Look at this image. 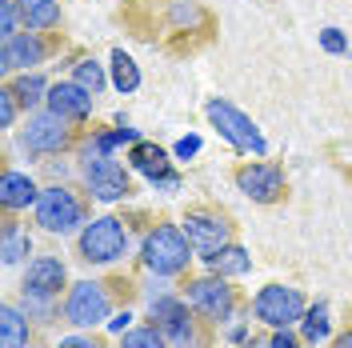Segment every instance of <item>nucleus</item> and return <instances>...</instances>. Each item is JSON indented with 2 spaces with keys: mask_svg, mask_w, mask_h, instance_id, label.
<instances>
[{
  "mask_svg": "<svg viewBox=\"0 0 352 348\" xmlns=\"http://www.w3.org/2000/svg\"><path fill=\"white\" fill-rule=\"evenodd\" d=\"M144 41H160L168 56H192L217 41V17L200 0H160L148 4Z\"/></svg>",
  "mask_w": 352,
  "mask_h": 348,
  "instance_id": "f257e3e1",
  "label": "nucleus"
},
{
  "mask_svg": "<svg viewBox=\"0 0 352 348\" xmlns=\"http://www.w3.org/2000/svg\"><path fill=\"white\" fill-rule=\"evenodd\" d=\"M140 288L132 276H96V281H76L65 292V325L72 328H100L109 325L120 308H129V301Z\"/></svg>",
  "mask_w": 352,
  "mask_h": 348,
  "instance_id": "f03ea898",
  "label": "nucleus"
},
{
  "mask_svg": "<svg viewBox=\"0 0 352 348\" xmlns=\"http://www.w3.org/2000/svg\"><path fill=\"white\" fill-rule=\"evenodd\" d=\"M148 320L164 332L168 348H217V328L180 296V288L148 296Z\"/></svg>",
  "mask_w": 352,
  "mask_h": 348,
  "instance_id": "7ed1b4c3",
  "label": "nucleus"
},
{
  "mask_svg": "<svg viewBox=\"0 0 352 348\" xmlns=\"http://www.w3.org/2000/svg\"><path fill=\"white\" fill-rule=\"evenodd\" d=\"M140 268L148 272V276H164V281H176V276H184L188 272V264L197 257V248L188 244L184 237V228L173 224V220H156L153 228H144V237H140Z\"/></svg>",
  "mask_w": 352,
  "mask_h": 348,
  "instance_id": "20e7f679",
  "label": "nucleus"
},
{
  "mask_svg": "<svg viewBox=\"0 0 352 348\" xmlns=\"http://www.w3.org/2000/svg\"><path fill=\"white\" fill-rule=\"evenodd\" d=\"M180 296L197 308V312H200V316H204L212 328L232 325L244 308H252V301H244L241 288H232V284H228V276H220V272L188 276V281L180 284Z\"/></svg>",
  "mask_w": 352,
  "mask_h": 348,
  "instance_id": "39448f33",
  "label": "nucleus"
},
{
  "mask_svg": "<svg viewBox=\"0 0 352 348\" xmlns=\"http://www.w3.org/2000/svg\"><path fill=\"white\" fill-rule=\"evenodd\" d=\"M32 220L52 237H72L92 220V196L72 188V184H48V188H41Z\"/></svg>",
  "mask_w": 352,
  "mask_h": 348,
  "instance_id": "423d86ee",
  "label": "nucleus"
},
{
  "mask_svg": "<svg viewBox=\"0 0 352 348\" xmlns=\"http://www.w3.org/2000/svg\"><path fill=\"white\" fill-rule=\"evenodd\" d=\"M132 248V228L124 217H96L76 232V261L104 268V264L124 261Z\"/></svg>",
  "mask_w": 352,
  "mask_h": 348,
  "instance_id": "0eeeda50",
  "label": "nucleus"
},
{
  "mask_svg": "<svg viewBox=\"0 0 352 348\" xmlns=\"http://www.w3.org/2000/svg\"><path fill=\"white\" fill-rule=\"evenodd\" d=\"M80 140H85V129H80L76 120L60 116V112H52V109L32 112V116L24 120V129H21V149L28 156H60V153H72Z\"/></svg>",
  "mask_w": 352,
  "mask_h": 348,
  "instance_id": "6e6552de",
  "label": "nucleus"
},
{
  "mask_svg": "<svg viewBox=\"0 0 352 348\" xmlns=\"http://www.w3.org/2000/svg\"><path fill=\"white\" fill-rule=\"evenodd\" d=\"M180 228H184L188 244L197 248L200 261H208L212 252L236 244V220H232V213H224L217 204H192V208L180 217Z\"/></svg>",
  "mask_w": 352,
  "mask_h": 348,
  "instance_id": "1a4fd4ad",
  "label": "nucleus"
},
{
  "mask_svg": "<svg viewBox=\"0 0 352 348\" xmlns=\"http://www.w3.org/2000/svg\"><path fill=\"white\" fill-rule=\"evenodd\" d=\"M65 48H68L65 32H36V28H24L16 36L0 41V68H4V76L28 72V68L48 65V61L60 56Z\"/></svg>",
  "mask_w": 352,
  "mask_h": 348,
  "instance_id": "9d476101",
  "label": "nucleus"
},
{
  "mask_svg": "<svg viewBox=\"0 0 352 348\" xmlns=\"http://www.w3.org/2000/svg\"><path fill=\"white\" fill-rule=\"evenodd\" d=\"M204 116H208V124L236 149V153H244V156H264L268 153V144H264V136H261V129L244 116L232 100H224V96H212L208 105H204Z\"/></svg>",
  "mask_w": 352,
  "mask_h": 348,
  "instance_id": "9b49d317",
  "label": "nucleus"
},
{
  "mask_svg": "<svg viewBox=\"0 0 352 348\" xmlns=\"http://www.w3.org/2000/svg\"><path fill=\"white\" fill-rule=\"evenodd\" d=\"M308 312V301L300 288L292 284H264L261 292L252 296V316L261 320L264 328H292L300 325V316Z\"/></svg>",
  "mask_w": 352,
  "mask_h": 348,
  "instance_id": "f8f14e48",
  "label": "nucleus"
},
{
  "mask_svg": "<svg viewBox=\"0 0 352 348\" xmlns=\"http://www.w3.org/2000/svg\"><path fill=\"white\" fill-rule=\"evenodd\" d=\"M232 180L256 204H280L288 196V176L276 160H244V164L232 168Z\"/></svg>",
  "mask_w": 352,
  "mask_h": 348,
  "instance_id": "ddd939ff",
  "label": "nucleus"
},
{
  "mask_svg": "<svg viewBox=\"0 0 352 348\" xmlns=\"http://www.w3.org/2000/svg\"><path fill=\"white\" fill-rule=\"evenodd\" d=\"M85 188L92 200L116 204V200L132 196V180L112 153H85Z\"/></svg>",
  "mask_w": 352,
  "mask_h": 348,
  "instance_id": "4468645a",
  "label": "nucleus"
},
{
  "mask_svg": "<svg viewBox=\"0 0 352 348\" xmlns=\"http://www.w3.org/2000/svg\"><path fill=\"white\" fill-rule=\"evenodd\" d=\"M68 288H72V284H68V264L60 261V257H36V261H28L24 281H21V296L65 305Z\"/></svg>",
  "mask_w": 352,
  "mask_h": 348,
  "instance_id": "2eb2a0df",
  "label": "nucleus"
},
{
  "mask_svg": "<svg viewBox=\"0 0 352 348\" xmlns=\"http://www.w3.org/2000/svg\"><path fill=\"white\" fill-rule=\"evenodd\" d=\"M129 164L140 176H148L153 184L168 188V193H176V188H180V176L173 173L168 149H160V144H153V140H136V144L129 149Z\"/></svg>",
  "mask_w": 352,
  "mask_h": 348,
  "instance_id": "dca6fc26",
  "label": "nucleus"
},
{
  "mask_svg": "<svg viewBox=\"0 0 352 348\" xmlns=\"http://www.w3.org/2000/svg\"><path fill=\"white\" fill-rule=\"evenodd\" d=\"M44 105L52 112H60V116H68V120H76V124H85L92 116V92L85 85H76V80H56L44 92Z\"/></svg>",
  "mask_w": 352,
  "mask_h": 348,
  "instance_id": "f3484780",
  "label": "nucleus"
},
{
  "mask_svg": "<svg viewBox=\"0 0 352 348\" xmlns=\"http://www.w3.org/2000/svg\"><path fill=\"white\" fill-rule=\"evenodd\" d=\"M41 200V188L28 173H16V168H4L0 176V204L4 213H24V208H36Z\"/></svg>",
  "mask_w": 352,
  "mask_h": 348,
  "instance_id": "a211bd4d",
  "label": "nucleus"
},
{
  "mask_svg": "<svg viewBox=\"0 0 352 348\" xmlns=\"http://www.w3.org/2000/svg\"><path fill=\"white\" fill-rule=\"evenodd\" d=\"M32 340H36L32 316L16 301H4V308H0V348H28Z\"/></svg>",
  "mask_w": 352,
  "mask_h": 348,
  "instance_id": "6ab92c4d",
  "label": "nucleus"
},
{
  "mask_svg": "<svg viewBox=\"0 0 352 348\" xmlns=\"http://www.w3.org/2000/svg\"><path fill=\"white\" fill-rule=\"evenodd\" d=\"M28 252H32L28 228L16 220V213H4V224H0V257H4V264L28 261Z\"/></svg>",
  "mask_w": 352,
  "mask_h": 348,
  "instance_id": "aec40b11",
  "label": "nucleus"
},
{
  "mask_svg": "<svg viewBox=\"0 0 352 348\" xmlns=\"http://www.w3.org/2000/svg\"><path fill=\"white\" fill-rule=\"evenodd\" d=\"M21 4V17H24V28H36V32H56L65 12L56 0H16Z\"/></svg>",
  "mask_w": 352,
  "mask_h": 348,
  "instance_id": "412c9836",
  "label": "nucleus"
},
{
  "mask_svg": "<svg viewBox=\"0 0 352 348\" xmlns=\"http://www.w3.org/2000/svg\"><path fill=\"white\" fill-rule=\"evenodd\" d=\"M204 264H208V272H220V276H244V272L252 268V257L244 252L241 244H228V248L212 252Z\"/></svg>",
  "mask_w": 352,
  "mask_h": 348,
  "instance_id": "4be33fe9",
  "label": "nucleus"
},
{
  "mask_svg": "<svg viewBox=\"0 0 352 348\" xmlns=\"http://www.w3.org/2000/svg\"><path fill=\"white\" fill-rule=\"evenodd\" d=\"M300 336H305V345L329 340V305L324 301L320 305H308V312L300 316Z\"/></svg>",
  "mask_w": 352,
  "mask_h": 348,
  "instance_id": "5701e85b",
  "label": "nucleus"
},
{
  "mask_svg": "<svg viewBox=\"0 0 352 348\" xmlns=\"http://www.w3.org/2000/svg\"><path fill=\"white\" fill-rule=\"evenodd\" d=\"M116 348H168V340H164V332H160L153 320H144V325H132L129 332L120 336Z\"/></svg>",
  "mask_w": 352,
  "mask_h": 348,
  "instance_id": "b1692460",
  "label": "nucleus"
},
{
  "mask_svg": "<svg viewBox=\"0 0 352 348\" xmlns=\"http://www.w3.org/2000/svg\"><path fill=\"white\" fill-rule=\"evenodd\" d=\"M112 85L120 88V92H136L140 88V68H136L132 56H124V48L112 52Z\"/></svg>",
  "mask_w": 352,
  "mask_h": 348,
  "instance_id": "393cba45",
  "label": "nucleus"
},
{
  "mask_svg": "<svg viewBox=\"0 0 352 348\" xmlns=\"http://www.w3.org/2000/svg\"><path fill=\"white\" fill-rule=\"evenodd\" d=\"M72 80H76V85H85L92 96H96V92H104V85H109L104 68L96 65L92 56H80V61H76V68H72Z\"/></svg>",
  "mask_w": 352,
  "mask_h": 348,
  "instance_id": "a878e982",
  "label": "nucleus"
},
{
  "mask_svg": "<svg viewBox=\"0 0 352 348\" xmlns=\"http://www.w3.org/2000/svg\"><path fill=\"white\" fill-rule=\"evenodd\" d=\"M21 24H24L21 4H16V0H0V41H8V36L24 32Z\"/></svg>",
  "mask_w": 352,
  "mask_h": 348,
  "instance_id": "bb28decb",
  "label": "nucleus"
},
{
  "mask_svg": "<svg viewBox=\"0 0 352 348\" xmlns=\"http://www.w3.org/2000/svg\"><path fill=\"white\" fill-rule=\"evenodd\" d=\"M8 88H12V92H16V96H21V105H24V109H28V105H36V100H41V96H36V92H48V85H44L41 76H24V80H12V76H8Z\"/></svg>",
  "mask_w": 352,
  "mask_h": 348,
  "instance_id": "cd10ccee",
  "label": "nucleus"
},
{
  "mask_svg": "<svg viewBox=\"0 0 352 348\" xmlns=\"http://www.w3.org/2000/svg\"><path fill=\"white\" fill-rule=\"evenodd\" d=\"M16 112H21V96L8 88V80H4V88H0V124L12 129V124H16Z\"/></svg>",
  "mask_w": 352,
  "mask_h": 348,
  "instance_id": "c85d7f7f",
  "label": "nucleus"
},
{
  "mask_svg": "<svg viewBox=\"0 0 352 348\" xmlns=\"http://www.w3.org/2000/svg\"><path fill=\"white\" fill-rule=\"evenodd\" d=\"M268 348H305V336H296L292 328H276L272 340H268Z\"/></svg>",
  "mask_w": 352,
  "mask_h": 348,
  "instance_id": "c756f323",
  "label": "nucleus"
},
{
  "mask_svg": "<svg viewBox=\"0 0 352 348\" xmlns=\"http://www.w3.org/2000/svg\"><path fill=\"white\" fill-rule=\"evenodd\" d=\"M56 348H109L100 336H88V332H76V336H65Z\"/></svg>",
  "mask_w": 352,
  "mask_h": 348,
  "instance_id": "7c9ffc66",
  "label": "nucleus"
},
{
  "mask_svg": "<svg viewBox=\"0 0 352 348\" xmlns=\"http://www.w3.org/2000/svg\"><path fill=\"white\" fill-rule=\"evenodd\" d=\"M320 44H324L329 52H349V44H344V36H340V28H324V32H320Z\"/></svg>",
  "mask_w": 352,
  "mask_h": 348,
  "instance_id": "2f4dec72",
  "label": "nucleus"
},
{
  "mask_svg": "<svg viewBox=\"0 0 352 348\" xmlns=\"http://www.w3.org/2000/svg\"><path fill=\"white\" fill-rule=\"evenodd\" d=\"M329 348H352V325H349V328H340V332H336V336L329 340Z\"/></svg>",
  "mask_w": 352,
  "mask_h": 348,
  "instance_id": "473e14b6",
  "label": "nucleus"
},
{
  "mask_svg": "<svg viewBox=\"0 0 352 348\" xmlns=\"http://www.w3.org/2000/svg\"><path fill=\"white\" fill-rule=\"evenodd\" d=\"M129 320H132V312H129V308H120V312H116V316L109 320V328H116V332L124 328V332H129Z\"/></svg>",
  "mask_w": 352,
  "mask_h": 348,
  "instance_id": "72a5a7b5",
  "label": "nucleus"
},
{
  "mask_svg": "<svg viewBox=\"0 0 352 348\" xmlns=\"http://www.w3.org/2000/svg\"><path fill=\"white\" fill-rule=\"evenodd\" d=\"M197 149H200V140H197V136H192V140H180V144H176V153H180V156L197 153Z\"/></svg>",
  "mask_w": 352,
  "mask_h": 348,
  "instance_id": "f704fd0d",
  "label": "nucleus"
},
{
  "mask_svg": "<svg viewBox=\"0 0 352 348\" xmlns=\"http://www.w3.org/2000/svg\"><path fill=\"white\" fill-rule=\"evenodd\" d=\"M28 348H44V345H41V340H32V345H28Z\"/></svg>",
  "mask_w": 352,
  "mask_h": 348,
  "instance_id": "c9c22d12",
  "label": "nucleus"
}]
</instances>
